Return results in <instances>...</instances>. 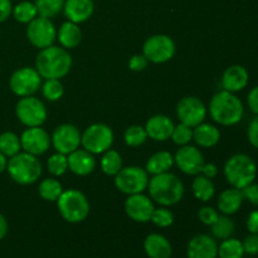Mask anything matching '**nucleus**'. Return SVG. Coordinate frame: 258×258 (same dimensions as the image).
I'll list each match as a JSON object with an SVG mask.
<instances>
[{
	"instance_id": "1",
	"label": "nucleus",
	"mask_w": 258,
	"mask_h": 258,
	"mask_svg": "<svg viewBox=\"0 0 258 258\" xmlns=\"http://www.w3.org/2000/svg\"><path fill=\"white\" fill-rule=\"evenodd\" d=\"M72 68V57L63 47H50L40 49L35 58V70L45 80L63 78Z\"/></svg>"
},
{
	"instance_id": "2",
	"label": "nucleus",
	"mask_w": 258,
	"mask_h": 258,
	"mask_svg": "<svg viewBox=\"0 0 258 258\" xmlns=\"http://www.w3.org/2000/svg\"><path fill=\"white\" fill-rule=\"evenodd\" d=\"M209 113L217 123L223 126H234L243 118L244 107L242 101L234 93L219 91L209 102Z\"/></svg>"
},
{
	"instance_id": "3",
	"label": "nucleus",
	"mask_w": 258,
	"mask_h": 258,
	"mask_svg": "<svg viewBox=\"0 0 258 258\" xmlns=\"http://www.w3.org/2000/svg\"><path fill=\"white\" fill-rule=\"evenodd\" d=\"M150 198L163 207H171L179 203L184 196V185L180 179L170 171L153 175L149 180Z\"/></svg>"
},
{
	"instance_id": "4",
	"label": "nucleus",
	"mask_w": 258,
	"mask_h": 258,
	"mask_svg": "<svg viewBox=\"0 0 258 258\" xmlns=\"http://www.w3.org/2000/svg\"><path fill=\"white\" fill-rule=\"evenodd\" d=\"M224 176L233 188L244 189L252 184L257 176V165L251 156L234 154L224 165Z\"/></svg>"
},
{
	"instance_id": "5",
	"label": "nucleus",
	"mask_w": 258,
	"mask_h": 258,
	"mask_svg": "<svg viewBox=\"0 0 258 258\" xmlns=\"http://www.w3.org/2000/svg\"><path fill=\"white\" fill-rule=\"evenodd\" d=\"M7 170L15 183L20 185H30L42 175V164L37 156L23 151L8 160Z\"/></svg>"
},
{
	"instance_id": "6",
	"label": "nucleus",
	"mask_w": 258,
	"mask_h": 258,
	"mask_svg": "<svg viewBox=\"0 0 258 258\" xmlns=\"http://www.w3.org/2000/svg\"><path fill=\"white\" fill-rule=\"evenodd\" d=\"M57 208L64 221L70 223H80L88 217L90 203L82 191L68 189L57 199Z\"/></svg>"
},
{
	"instance_id": "7",
	"label": "nucleus",
	"mask_w": 258,
	"mask_h": 258,
	"mask_svg": "<svg viewBox=\"0 0 258 258\" xmlns=\"http://www.w3.org/2000/svg\"><path fill=\"white\" fill-rule=\"evenodd\" d=\"M113 131L105 123H93L83 131L81 145L91 154H103L112 146Z\"/></svg>"
},
{
	"instance_id": "8",
	"label": "nucleus",
	"mask_w": 258,
	"mask_h": 258,
	"mask_svg": "<svg viewBox=\"0 0 258 258\" xmlns=\"http://www.w3.org/2000/svg\"><path fill=\"white\" fill-rule=\"evenodd\" d=\"M15 113L18 120L27 127L42 126L48 116L44 103L34 96L20 98L15 106Z\"/></svg>"
},
{
	"instance_id": "9",
	"label": "nucleus",
	"mask_w": 258,
	"mask_h": 258,
	"mask_svg": "<svg viewBox=\"0 0 258 258\" xmlns=\"http://www.w3.org/2000/svg\"><path fill=\"white\" fill-rule=\"evenodd\" d=\"M115 185L118 190L127 196L143 193L148 189L149 174L145 169L139 166L122 168L115 175Z\"/></svg>"
},
{
	"instance_id": "10",
	"label": "nucleus",
	"mask_w": 258,
	"mask_h": 258,
	"mask_svg": "<svg viewBox=\"0 0 258 258\" xmlns=\"http://www.w3.org/2000/svg\"><path fill=\"white\" fill-rule=\"evenodd\" d=\"M9 87L19 97L33 96L42 87V77L35 67L19 68L10 76Z\"/></svg>"
},
{
	"instance_id": "11",
	"label": "nucleus",
	"mask_w": 258,
	"mask_h": 258,
	"mask_svg": "<svg viewBox=\"0 0 258 258\" xmlns=\"http://www.w3.org/2000/svg\"><path fill=\"white\" fill-rule=\"evenodd\" d=\"M27 38L30 44L34 45L35 48L44 49L53 45L54 40L57 39V29L50 19L37 17L28 23Z\"/></svg>"
},
{
	"instance_id": "12",
	"label": "nucleus",
	"mask_w": 258,
	"mask_h": 258,
	"mask_svg": "<svg viewBox=\"0 0 258 258\" xmlns=\"http://www.w3.org/2000/svg\"><path fill=\"white\" fill-rule=\"evenodd\" d=\"M175 43L165 34H156L144 43L143 54L149 62L165 63L175 54Z\"/></svg>"
},
{
	"instance_id": "13",
	"label": "nucleus",
	"mask_w": 258,
	"mask_h": 258,
	"mask_svg": "<svg viewBox=\"0 0 258 258\" xmlns=\"http://www.w3.org/2000/svg\"><path fill=\"white\" fill-rule=\"evenodd\" d=\"M176 115L181 123L194 128L206 120L207 107L201 98L186 96L179 101L176 106Z\"/></svg>"
},
{
	"instance_id": "14",
	"label": "nucleus",
	"mask_w": 258,
	"mask_h": 258,
	"mask_svg": "<svg viewBox=\"0 0 258 258\" xmlns=\"http://www.w3.org/2000/svg\"><path fill=\"white\" fill-rule=\"evenodd\" d=\"M81 136L82 134L75 125L63 123L54 130L50 138V143L53 144V148L57 153L70 155L71 153L80 148Z\"/></svg>"
},
{
	"instance_id": "15",
	"label": "nucleus",
	"mask_w": 258,
	"mask_h": 258,
	"mask_svg": "<svg viewBox=\"0 0 258 258\" xmlns=\"http://www.w3.org/2000/svg\"><path fill=\"white\" fill-rule=\"evenodd\" d=\"M174 163L178 165L183 173L188 175H198L202 173L204 166V156L196 146L184 145L176 151L174 156Z\"/></svg>"
},
{
	"instance_id": "16",
	"label": "nucleus",
	"mask_w": 258,
	"mask_h": 258,
	"mask_svg": "<svg viewBox=\"0 0 258 258\" xmlns=\"http://www.w3.org/2000/svg\"><path fill=\"white\" fill-rule=\"evenodd\" d=\"M20 145L23 151L32 155H43L50 146V136L40 126L28 127L20 136Z\"/></svg>"
},
{
	"instance_id": "17",
	"label": "nucleus",
	"mask_w": 258,
	"mask_h": 258,
	"mask_svg": "<svg viewBox=\"0 0 258 258\" xmlns=\"http://www.w3.org/2000/svg\"><path fill=\"white\" fill-rule=\"evenodd\" d=\"M154 209L155 207L151 199L143 193L128 196L125 202V212L128 218L139 223H146L150 221Z\"/></svg>"
},
{
	"instance_id": "18",
	"label": "nucleus",
	"mask_w": 258,
	"mask_h": 258,
	"mask_svg": "<svg viewBox=\"0 0 258 258\" xmlns=\"http://www.w3.org/2000/svg\"><path fill=\"white\" fill-rule=\"evenodd\" d=\"M186 256L188 258H217L218 243L214 237L208 234H197L189 241Z\"/></svg>"
},
{
	"instance_id": "19",
	"label": "nucleus",
	"mask_w": 258,
	"mask_h": 258,
	"mask_svg": "<svg viewBox=\"0 0 258 258\" xmlns=\"http://www.w3.org/2000/svg\"><path fill=\"white\" fill-rule=\"evenodd\" d=\"M249 75L248 71L243 66L234 64L227 68L222 76V87L224 91L236 93L246 88L248 85Z\"/></svg>"
},
{
	"instance_id": "20",
	"label": "nucleus",
	"mask_w": 258,
	"mask_h": 258,
	"mask_svg": "<svg viewBox=\"0 0 258 258\" xmlns=\"http://www.w3.org/2000/svg\"><path fill=\"white\" fill-rule=\"evenodd\" d=\"M68 169L78 176H86L96 168V159L93 154L85 149H77L67 156Z\"/></svg>"
},
{
	"instance_id": "21",
	"label": "nucleus",
	"mask_w": 258,
	"mask_h": 258,
	"mask_svg": "<svg viewBox=\"0 0 258 258\" xmlns=\"http://www.w3.org/2000/svg\"><path fill=\"white\" fill-rule=\"evenodd\" d=\"M63 10L70 22L80 24L92 17L95 4L93 0H64Z\"/></svg>"
},
{
	"instance_id": "22",
	"label": "nucleus",
	"mask_w": 258,
	"mask_h": 258,
	"mask_svg": "<svg viewBox=\"0 0 258 258\" xmlns=\"http://www.w3.org/2000/svg\"><path fill=\"white\" fill-rule=\"evenodd\" d=\"M174 122L165 115H155L149 118L145 130L148 136L155 141H166L171 138Z\"/></svg>"
},
{
	"instance_id": "23",
	"label": "nucleus",
	"mask_w": 258,
	"mask_h": 258,
	"mask_svg": "<svg viewBox=\"0 0 258 258\" xmlns=\"http://www.w3.org/2000/svg\"><path fill=\"white\" fill-rule=\"evenodd\" d=\"M144 251L149 258H170L173 247L163 234L151 233L144 241Z\"/></svg>"
},
{
	"instance_id": "24",
	"label": "nucleus",
	"mask_w": 258,
	"mask_h": 258,
	"mask_svg": "<svg viewBox=\"0 0 258 258\" xmlns=\"http://www.w3.org/2000/svg\"><path fill=\"white\" fill-rule=\"evenodd\" d=\"M244 197L241 189L232 186L221 193L218 198V209L226 216H232L241 209Z\"/></svg>"
},
{
	"instance_id": "25",
	"label": "nucleus",
	"mask_w": 258,
	"mask_h": 258,
	"mask_svg": "<svg viewBox=\"0 0 258 258\" xmlns=\"http://www.w3.org/2000/svg\"><path fill=\"white\" fill-rule=\"evenodd\" d=\"M193 140L202 148H213L221 140V131L212 123H199L193 130Z\"/></svg>"
},
{
	"instance_id": "26",
	"label": "nucleus",
	"mask_w": 258,
	"mask_h": 258,
	"mask_svg": "<svg viewBox=\"0 0 258 258\" xmlns=\"http://www.w3.org/2000/svg\"><path fill=\"white\" fill-rule=\"evenodd\" d=\"M57 38L63 48L72 49V48L77 47L82 40V32H81L78 24L68 20L60 25L57 32Z\"/></svg>"
},
{
	"instance_id": "27",
	"label": "nucleus",
	"mask_w": 258,
	"mask_h": 258,
	"mask_svg": "<svg viewBox=\"0 0 258 258\" xmlns=\"http://www.w3.org/2000/svg\"><path fill=\"white\" fill-rule=\"evenodd\" d=\"M173 165L174 156L169 151H159L149 159L145 170L151 175H158V174L168 173Z\"/></svg>"
},
{
	"instance_id": "28",
	"label": "nucleus",
	"mask_w": 258,
	"mask_h": 258,
	"mask_svg": "<svg viewBox=\"0 0 258 258\" xmlns=\"http://www.w3.org/2000/svg\"><path fill=\"white\" fill-rule=\"evenodd\" d=\"M191 189H193L196 198L202 202H209L216 194V186H214L212 179L201 175V174L196 176Z\"/></svg>"
},
{
	"instance_id": "29",
	"label": "nucleus",
	"mask_w": 258,
	"mask_h": 258,
	"mask_svg": "<svg viewBox=\"0 0 258 258\" xmlns=\"http://www.w3.org/2000/svg\"><path fill=\"white\" fill-rule=\"evenodd\" d=\"M212 236L216 239H227L229 237H232V234L234 233V229H236V226H234V222L229 218V216H219L217 218V221L214 222L211 226Z\"/></svg>"
},
{
	"instance_id": "30",
	"label": "nucleus",
	"mask_w": 258,
	"mask_h": 258,
	"mask_svg": "<svg viewBox=\"0 0 258 258\" xmlns=\"http://www.w3.org/2000/svg\"><path fill=\"white\" fill-rule=\"evenodd\" d=\"M244 249L242 241L229 237L223 239L218 246V257L219 258H243Z\"/></svg>"
},
{
	"instance_id": "31",
	"label": "nucleus",
	"mask_w": 258,
	"mask_h": 258,
	"mask_svg": "<svg viewBox=\"0 0 258 258\" xmlns=\"http://www.w3.org/2000/svg\"><path fill=\"white\" fill-rule=\"evenodd\" d=\"M38 193L44 201L48 202H57L60 194L63 193L62 184L54 178H47L40 181L38 186Z\"/></svg>"
},
{
	"instance_id": "32",
	"label": "nucleus",
	"mask_w": 258,
	"mask_h": 258,
	"mask_svg": "<svg viewBox=\"0 0 258 258\" xmlns=\"http://www.w3.org/2000/svg\"><path fill=\"white\" fill-rule=\"evenodd\" d=\"M101 169L106 175L115 176L122 169V158L116 150H110L103 153L101 159Z\"/></svg>"
},
{
	"instance_id": "33",
	"label": "nucleus",
	"mask_w": 258,
	"mask_h": 258,
	"mask_svg": "<svg viewBox=\"0 0 258 258\" xmlns=\"http://www.w3.org/2000/svg\"><path fill=\"white\" fill-rule=\"evenodd\" d=\"M22 150V145H20V138L14 133H3L0 135V153L4 154L7 158H12V156L17 155Z\"/></svg>"
},
{
	"instance_id": "34",
	"label": "nucleus",
	"mask_w": 258,
	"mask_h": 258,
	"mask_svg": "<svg viewBox=\"0 0 258 258\" xmlns=\"http://www.w3.org/2000/svg\"><path fill=\"white\" fill-rule=\"evenodd\" d=\"M12 14L17 22L22 23V24H28V23H30L33 19L37 18L38 10L34 3L22 2L15 5V7H13Z\"/></svg>"
},
{
	"instance_id": "35",
	"label": "nucleus",
	"mask_w": 258,
	"mask_h": 258,
	"mask_svg": "<svg viewBox=\"0 0 258 258\" xmlns=\"http://www.w3.org/2000/svg\"><path fill=\"white\" fill-rule=\"evenodd\" d=\"M38 15L43 18H54L60 13L64 5V0H35Z\"/></svg>"
},
{
	"instance_id": "36",
	"label": "nucleus",
	"mask_w": 258,
	"mask_h": 258,
	"mask_svg": "<svg viewBox=\"0 0 258 258\" xmlns=\"http://www.w3.org/2000/svg\"><path fill=\"white\" fill-rule=\"evenodd\" d=\"M148 138L149 136L145 127L139 125H133L130 126V127H127L125 131V135H123L126 145L131 146V148L141 146L146 140H148Z\"/></svg>"
},
{
	"instance_id": "37",
	"label": "nucleus",
	"mask_w": 258,
	"mask_h": 258,
	"mask_svg": "<svg viewBox=\"0 0 258 258\" xmlns=\"http://www.w3.org/2000/svg\"><path fill=\"white\" fill-rule=\"evenodd\" d=\"M42 93L45 100L55 102V101L62 98L64 88H63V85L59 80H45V82L42 86Z\"/></svg>"
},
{
	"instance_id": "38",
	"label": "nucleus",
	"mask_w": 258,
	"mask_h": 258,
	"mask_svg": "<svg viewBox=\"0 0 258 258\" xmlns=\"http://www.w3.org/2000/svg\"><path fill=\"white\" fill-rule=\"evenodd\" d=\"M47 168L52 175L60 176L68 170V160L67 155L60 153H55L49 156L47 161Z\"/></svg>"
},
{
	"instance_id": "39",
	"label": "nucleus",
	"mask_w": 258,
	"mask_h": 258,
	"mask_svg": "<svg viewBox=\"0 0 258 258\" xmlns=\"http://www.w3.org/2000/svg\"><path fill=\"white\" fill-rule=\"evenodd\" d=\"M170 139H173V141L176 145H188L193 140V128L180 122L179 125L174 126V130Z\"/></svg>"
},
{
	"instance_id": "40",
	"label": "nucleus",
	"mask_w": 258,
	"mask_h": 258,
	"mask_svg": "<svg viewBox=\"0 0 258 258\" xmlns=\"http://www.w3.org/2000/svg\"><path fill=\"white\" fill-rule=\"evenodd\" d=\"M150 221L153 222L156 227L168 228V227H170L171 224L174 223V214L170 209L163 207V208L154 209Z\"/></svg>"
},
{
	"instance_id": "41",
	"label": "nucleus",
	"mask_w": 258,
	"mask_h": 258,
	"mask_svg": "<svg viewBox=\"0 0 258 258\" xmlns=\"http://www.w3.org/2000/svg\"><path fill=\"white\" fill-rule=\"evenodd\" d=\"M218 217V212L214 208H212V207H203V208L199 209L198 218L199 221L203 224H206V226H212V224L217 221Z\"/></svg>"
},
{
	"instance_id": "42",
	"label": "nucleus",
	"mask_w": 258,
	"mask_h": 258,
	"mask_svg": "<svg viewBox=\"0 0 258 258\" xmlns=\"http://www.w3.org/2000/svg\"><path fill=\"white\" fill-rule=\"evenodd\" d=\"M244 253L258 254V234L251 233L242 241Z\"/></svg>"
},
{
	"instance_id": "43",
	"label": "nucleus",
	"mask_w": 258,
	"mask_h": 258,
	"mask_svg": "<svg viewBox=\"0 0 258 258\" xmlns=\"http://www.w3.org/2000/svg\"><path fill=\"white\" fill-rule=\"evenodd\" d=\"M149 60L146 59L144 54H135L128 60V68L134 72H141L148 67Z\"/></svg>"
},
{
	"instance_id": "44",
	"label": "nucleus",
	"mask_w": 258,
	"mask_h": 258,
	"mask_svg": "<svg viewBox=\"0 0 258 258\" xmlns=\"http://www.w3.org/2000/svg\"><path fill=\"white\" fill-rule=\"evenodd\" d=\"M242 193L246 201H248L249 203L253 204L254 207H258V183H252L249 185H247L246 188L242 189Z\"/></svg>"
},
{
	"instance_id": "45",
	"label": "nucleus",
	"mask_w": 258,
	"mask_h": 258,
	"mask_svg": "<svg viewBox=\"0 0 258 258\" xmlns=\"http://www.w3.org/2000/svg\"><path fill=\"white\" fill-rule=\"evenodd\" d=\"M247 138H248L249 144L253 148L258 149V115L249 122L248 130H247Z\"/></svg>"
},
{
	"instance_id": "46",
	"label": "nucleus",
	"mask_w": 258,
	"mask_h": 258,
	"mask_svg": "<svg viewBox=\"0 0 258 258\" xmlns=\"http://www.w3.org/2000/svg\"><path fill=\"white\" fill-rule=\"evenodd\" d=\"M247 105L254 115H258V86L249 91L247 96Z\"/></svg>"
},
{
	"instance_id": "47",
	"label": "nucleus",
	"mask_w": 258,
	"mask_h": 258,
	"mask_svg": "<svg viewBox=\"0 0 258 258\" xmlns=\"http://www.w3.org/2000/svg\"><path fill=\"white\" fill-rule=\"evenodd\" d=\"M13 5L10 0H0V23H4L12 15Z\"/></svg>"
},
{
	"instance_id": "48",
	"label": "nucleus",
	"mask_w": 258,
	"mask_h": 258,
	"mask_svg": "<svg viewBox=\"0 0 258 258\" xmlns=\"http://www.w3.org/2000/svg\"><path fill=\"white\" fill-rule=\"evenodd\" d=\"M247 229L249 231V233L258 234V211L249 213L248 219H247Z\"/></svg>"
},
{
	"instance_id": "49",
	"label": "nucleus",
	"mask_w": 258,
	"mask_h": 258,
	"mask_svg": "<svg viewBox=\"0 0 258 258\" xmlns=\"http://www.w3.org/2000/svg\"><path fill=\"white\" fill-rule=\"evenodd\" d=\"M202 173H203V175L207 176V178L213 179V178H216L217 174H218V168H217L216 164H213V163L204 164Z\"/></svg>"
},
{
	"instance_id": "50",
	"label": "nucleus",
	"mask_w": 258,
	"mask_h": 258,
	"mask_svg": "<svg viewBox=\"0 0 258 258\" xmlns=\"http://www.w3.org/2000/svg\"><path fill=\"white\" fill-rule=\"evenodd\" d=\"M8 233V221L5 217L0 213V241L7 236Z\"/></svg>"
},
{
	"instance_id": "51",
	"label": "nucleus",
	"mask_w": 258,
	"mask_h": 258,
	"mask_svg": "<svg viewBox=\"0 0 258 258\" xmlns=\"http://www.w3.org/2000/svg\"><path fill=\"white\" fill-rule=\"evenodd\" d=\"M7 166H8V158L4 155V154L0 153V174L3 171L7 170Z\"/></svg>"
}]
</instances>
